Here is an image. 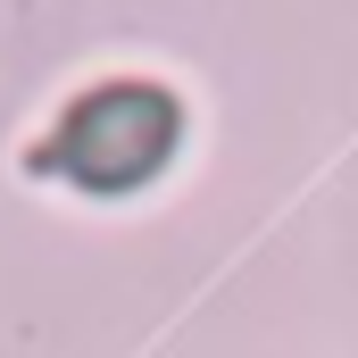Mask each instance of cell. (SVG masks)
Listing matches in <instances>:
<instances>
[{
  "label": "cell",
  "instance_id": "1",
  "mask_svg": "<svg viewBox=\"0 0 358 358\" xmlns=\"http://www.w3.org/2000/svg\"><path fill=\"white\" fill-rule=\"evenodd\" d=\"M159 150H167V100L150 92H100L59 134V167H76L84 183H134L159 167Z\"/></svg>",
  "mask_w": 358,
  "mask_h": 358
}]
</instances>
